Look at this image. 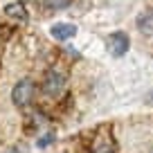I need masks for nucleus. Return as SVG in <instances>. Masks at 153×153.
I'll return each mask as SVG.
<instances>
[{
    "label": "nucleus",
    "instance_id": "1",
    "mask_svg": "<svg viewBox=\"0 0 153 153\" xmlns=\"http://www.w3.org/2000/svg\"><path fill=\"white\" fill-rule=\"evenodd\" d=\"M32 95H34V83L29 79H23L14 86L11 90V101L16 104V108H25V106L32 101Z\"/></svg>",
    "mask_w": 153,
    "mask_h": 153
},
{
    "label": "nucleus",
    "instance_id": "2",
    "mask_svg": "<svg viewBox=\"0 0 153 153\" xmlns=\"http://www.w3.org/2000/svg\"><path fill=\"white\" fill-rule=\"evenodd\" d=\"M106 48H108V52L113 54V56H124L126 52H128V48H131V41H128V36H126L124 32H113L108 36V41H106Z\"/></svg>",
    "mask_w": 153,
    "mask_h": 153
},
{
    "label": "nucleus",
    "instance_id": "3",
    "mask_svg": "<svg viewBox=\"0 0 153 153\" xmlns=\"http://www.w3.org/2000/svg\"><path fill=\"white\" fill-rule=\"evenodd\" d=\"M63 88H65V76H63L59 70H52L48 76H45L43 92H45L48 97H59V95L63 92Z\"/></svg>",
    "mask_w": 153,
    "mask_h": 153
},
{
    "label": "nucleus",
    "instance_id": "4",
    "mask_svg": "<svg viewBox=\"0 0 153 153\" xmlns=\"http://www.w3.org/2000/svg\"><path fill=\"white\" fill-rule=\"evenodd\" d=\"M50 34H52L56 41H70L72 36H76V25L72 23H56L50 27Z\"/></svg>",
    "mask_w": 153,
    "mask_h": 153
},
{
    "label": "nucleus",
    "instance_id": "5",
    "mask_svg": "<svg viewBox=\"0 0 153 153\" xmlns=\"http://www.w3.org/2000/svg\"><path fill=\"white\" fill-rule=\"evenodd\" d=\"M137 29L146 36H153V11H144L137 16Z\"/></svg>",
    "mask_w": 153,
    "mask_h": 153
},
{
    "label": "nucleus",
    "instance_id": "6",
    "mask_svg": "<svg viewBox=\"0 0 153 153\" xmlns=\"http://www.w3.org/2000/svg\"><path fill=\"white\" fill-rule=\"evenodd\" d=\"M5 14H7V16H11V18H18V20H27V9H25L23 2L7 5V7H5Z\"/></svg>",
    "mask_w": 153,
    "mask_h": 153
},
{
    "label": "nucleus",
    "instance_id": "7",
    "mask_svg": "<svg viewBox=\"0 0 153 153\" xmlns=\"http://www.w3.org/2000/svg\"><path fill=\"white\" fill-rule=\"evenodd\" d=\"M70 2L72 0H48V7L50 9H65V7H70Z\"/></svg>",
    "mask_w": 153,
    "mask_h": 153
},
{
    "label": "nucleus",
    "instance_id": "8",
    "mask_svg": "<svg viewBox=\"0 0 153 153\" xmlns=\"http://www.w3.org/2000/svg\"><path fill=\"white\" fill-rule=\"evenodd\" d=\"M50 142H54V133H48V135H43V137L38 140V149H45V146H50Z\"/></svg>",
    "mask_w": 153,
    "mask_h": 153
},
{
    "label": "nucleus",
    "instance_id": "9",
    "mask_svg": "<svg viewBox=\"0 0 153 153\" xmlns=\"http://www.w3.org/2000/svg\"><path fill=\"white\" fill-rule=\"evenodd\" d=\"M95 153H113V146H110L108 142H99L95 149Z\"/></svg>",
    "mask_w": 153,
    "mask_h": 153
},
{
    "label": "nucleus",
    "instance_id": "10",
    "mask_svg": "<svg viewBox=\"0 0 153 153\" xmlns=\"http://www.w3.org/2000/svg\"><path fill=\"white\" fill-rule=\"evenodd\" d=\"M7 153H29V151H27V146H25V144H16V146L9 149Z\"/></svg>",
    "mask_w": 153,
    "mask_h": 153
}]
</instances>
